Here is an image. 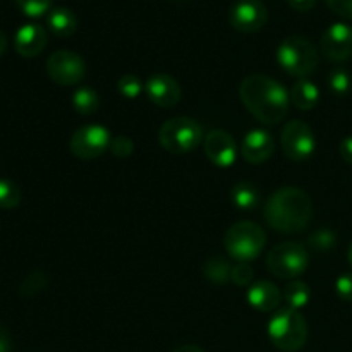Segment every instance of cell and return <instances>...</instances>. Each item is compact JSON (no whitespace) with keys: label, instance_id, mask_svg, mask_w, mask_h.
Masks as SVG:
<instances>
[{"label":"cell","instance_id":"cell-1","mask_svg":"<svg viewBox=\"0 0 352 352\" xmlns=\"http://www.w3.org/2000/svg\"><path fill=\"white\" fill-rule=\"evenodd\" d=\"M239 96L248 112L267 126L282 122L289 112L291 96L287 89L265 74H251L243 79L239 86Z\"/></svg>","mask_w":352,"mask_h":352},{"label":"cell","instance_id":"cell-2","mask_svg":"<svg viewBox=\"0 0 352 352\" xmlns=\"http://www.w3.org/2000/svg\"><path fill=\"white\" fill-rule=\"evenodd\" d=\"M263 215L268 226L277 232L299 234L311 222L313 203L302 189L287 186L268 198Z\"/></svg>","mask_w":352,"mask_h":352},{"label":"cell","instance_id":"cell-3","mask_svg":"<svg viewBox=\"0 0 352 352\" xmlns=\"http://www.w3.org/2000/svg\"><path fill=\"white\" fill-rule=\"evenodd\" d=\"M268 337L277 349L296 352L308 340V323L298 309H280L268 322Z\"/></svg>","mask_w":352,"mask_h":352},{"label":"cell","instance_id":"cell-4","mask_svg":"<svg viewBox=\"0 0 352 352\" xmlns=\"http://www.w3.org/2000/svg\"><path fill=\"white\" fill-rule=\"evenodd\" d=\"M203 129L191 117H172L165 120L158 129V143L165 151L174 155H184L196 150L203 143Z\"/></svg>","mask_w":352,"mask_h":352},{"label":"cell","instance_id":"cell-5","mask_svg":"<svg viewBox=\"0 0 352 352\" xmlns=\"http://www.w3.org/2000/svg\"><path fill=\"white\" fill-rule=\"evenodd\" d=\"M223 244L232 260L250 263L256 260L267 244V234L254 222H237L226 232Z\"/></svg>","mask_w":352,"mask_h":352},{"label":"cell","instance_id":"cell-6","mask_svg":"<svg viewBox=\"0 0 352 352\" xmlns=\"http://www.w3.org/2000/svg\"><path fill=\"white\" fill-rule=\"evenodd\" d=\"M277 60L287 74L306 79L318 67V52L305 36H289L278 45Z\"/></svg>","mask_w":352,"mask_h":352},{"label":"cell","instance_id":"cell-7","mask_svg":"<svg viewBox=\"0 0 352 352\" xmlns=\"http://www.w3.org/2000/svg\"><path fill=\"white\" fill-rule=\"evenodd\" d=\"M309 265V254L299 243H282L267 256V268L274 277L282 280H296Z\"/></svg>","mask_w":352,"mask_h":352},{"label":"cell","instance_id":"cell-8","mask_svg":"<svg viewBox=\"0 0 352 352\" xmlns=\"http://www.w3.org/2000/svg\"><path fill=\"white\" fill-rule=\"evenodd\" d=\"M110 143H112V136L107 127L100 124H88L74 131L69 141V148L74 157L81 160H93L110 150Z\"/></svg>","mask_w":352,"mask_h":352},{"label":"cell","instance_id":"cell-9","mask_svg":"<svg viewBox=\"0 0 352 352\" xmlns=\"http://www.w3.org/2000/svg\"><path fill=\"white\" fill-rule=\"evenodd\" d=\"M280 144L284 155L292 162H305L313 155L316 148L315 134L311 127L302 120H291L282 129Z\"/></svg>","mask_w":352,"mask_h":352},{"label":"cell","instance_id":"cell-10","mask_svg":"<svg viewBox=\"0 0 352 352\" xmlns=\"http://www.w3.org/2000/svg\"><path fill=\"white\" fill-rule=\"evenodd\" d=\"M47 72L55 85L74 86L85 79L86 64L76 52L57 50L48 57Z\"/></svg>","mask_w":352,"mask_h":352},{"label":"cell","instance_id":"cell-11","mask_svg":"<svg viewBox=\"0 0 352 352\" xmlns=\"http://www.w3.org/2000/svg\"><path fill=\"white\" fill-rule=\"evenodd\" d=\"M229 21L241 33H256L267 24L268 10L260 0H239L230 7Z\"/></svg>","mask_w":352,"mask_h":352},{"label":"cell","instance_id":"cell-12","mask_svg":"<svg viewBox=\"0 0 352 352\" xmlns=\"http://www.w3.org/2000/svg\"><path fill=\"white\" fill-rule=\"evenodd\" d=\"M320 47L330 62L347 60L352 55V28L344 23L332 24L323 33Z\"/></svg>","mask_w":352,"mask_h":352},{"label":"cell","instance_id":"cell-13","mask_svg":"<svg viewBox=\"0 0 352 352\" xmlns=\"http://www.w3.org/2000/svg\"><path fill=\"white\" fill-rule=\"evenodd\" d=\"M205 155L217 167H230L237 157V146L234 138L227 131L213 129L205 136Z\"/></svg>","mask_w":352,"mask_h":352},{"label":"cell","instance_id":"cell-14","mask_svg":"<svg viewBox=\"0 0 352 352\" xmlns=\"http://www.w3.org/2000/svg\"><path fill=\"white\" fill-rule=\"evenodd\" d=\"M148 98L160 109H172L181 100V86L172 76L155 74L144 85Z\"/></svg>","mask_w":352,"mask_h":352},{"label":"cell","instance_id":"cell-15","mask_svg":"<svg viewBox=\"0 0 352 352\" xmlns=\"http://www.w3.org/2000/svg\"><path fill=\"white\" fill-rule=\"evenodd\" d=\"M275 151V140L268 131L253 129L244 136L241 153L244 160L253 165L265 164Z\"/></svg>","mask_w":352,"mask_h":352},{"label":"cell","instance_id":"cell-16","mask_svg":"<svg viewBox=\"0 0 352 352\" xmlns=\"http://www.w3.org/2000/svg\"><path fill=\"white\" fill-rule=\"evenodd\" d=\"M48 34L40 24H24L17 30L14 38V48L23 57H36L45 50Z\"/></svg>","mask_w":352,"mask_h":352},{"label":"cell","instance_id":"cell-17","mask_svg":"<svg viewBox=\"0 0 352 352\" xmlns=\"http://www.w3.org/2000/svg\"><path fill=\"white\" fill-rule=\"evenodd\" d=\"M248 302L254 309L263 313H270L277 309L282 302V292L272 282L261 280L248 289Z\"/></svg>","mask_w":352,"mask_h":352},{"label":"cell","instance_id":"cell-18","mask_svg":"<svg viewBox=\"0 0 352 352\" xmlns=\"http://www.w3.org/2000/svg\"><path fill=\"white\" fill-rule=\"evenodd\" d=\"M291 102L294 103L296 109L299 110H313L318 105L320 100V89L315 82H311L309 79H299L291 89Z\"/></svg>","mask_w":352,"mask_h":352},{"label":"cell","instance_id":"cell-19","mask_svg":"<svg viewBox=\"0 0 352 352\" xmlns=\"http://www.w3.org/2000/svg\"><path fill=\"white\" fill-rule=\"evenodd\" d=\"M48 28L55 36H72L78 30V17L67 7H57L48 14Z\"/></svg>","mask_w":352,"mask_h":352},{"label":"cell","instance_id":"cell-20","mask_svg":"<svg viewBox=\"0 0 352 352\" xmlns=\"http://www.w3.org/2000/svg\"><path fill=\"white\" fill-rule=\"evenodd\" d=\"M230 199L239 210H254L261 201V195L251 182H239L230 191Z\"/></svg>","mask_w":352,"mask_h":352},{"label":"cell","instance_id":"cell-21","mask_svg":"<svg viewBox=\"0 0 352 352\" xmlns=\"http://www.w3.org/2000/svg\"><path fill=\"white\" fill-rule=\"evenodd\" d=\"M284 299L285 302H287V306L291 309H301L305 308L306 305L309 302V299H311V289H309V285L306 284V282L302 280H291L287 284V287L284 289Z\"/></svg>","mask_w":352,"mask_h":352},{"label":"cell","instance_id":"cell-22","mask_svg":"<svg viewBox=\"0 0 352 352\" xmlns=\"http://www.w3.org/2000/svg\"><path fill=\"white\" fill-rule=\"evenodd\" d=\"M230 267L229 261L222 256H213L210 260H206V263L203 265V274L208 278L212 284L215 285H223L230 280Z\"/></svg>","mask_w":352,"mask_h":352},{"label":"cell","instance_id":"cell-23","mask_svg":"<svg viewBox=\"0 0 352 352\" xmlns=\"http://www.w3.org/2000/svg\"><path fill=\"white\" fill-rule=\"evenodd\" d=\"M48 282H50V277H48L47 272L33 270L23 278V282L17 287V292L24 299L34 298V296L40 294L41 291H45L48 287Z\"/></svg>","mask_w":352,"mask_h":352},{"label":"cell","instance_id":"cell-24","mask_svg":"<svg viewBox=\"0 0 352 352\" xmlns=\"http://www.w3.org/2000/svg\"><path fill=\"white\" fill-rule=\"evenodd\" d=\"M72 107L81 116H93L100 107L98 93L91 88H79L72 93Z\"/></svg>","mask_w":352,"mask_h":352},{"label":"cell","instance_id":"cell-25","mask_svg":"<svg viewBox=\"0 0 352 352\" xmlns=\"http://www.w3.org/2000/svg\"><path fill=\"white\" fill-rule=\"evenodd\" d=\"M21 203V189L10 179H0V208L12 210Z\"/></svg>","mask_w":352,"mask_h":352},{"label":"cell","instance_id":"cell-26","mask_svg":"<svg viewBox=\"0 0 352 352\" xmlns=\"http://www.w3.org/2000/svg\"><path fill=\"white\" fill-rule=\"evenodd\" d=\"M308 244L315 251L325 253V251H330L336 248L337 236H336V232L330 229H318L308 237Z\"/></svg>","mask_w":352,"mask_h":352},{"label":"cell","instance_id":"cell-27","mask_svg":"<svg viewBox=\"0 0 352 352\" xmlns=\"http://www.w3.org/2000/svg\"><path fill=\"white\" fill-rule=\"evenodd\" d=\"M351 74L346 69H333L329 76V86L333 95L346 96L351 91Z\"/></svg>","mask_w":352,"mask_h":352},{"label":"cell","instance_id":"cell-28","mask_svg":"<svg viewBox=\"0 0 352 352\" xmlns=\"http://www.w3.org/2000/svg\"><path fill=\"white\" fill-rule=\"evenodd\" d=\"M144 86L141 82V79L138 76L133 74H126L117 81V91L124 96V98H138V96L143 93Z\"/></svg>","mask_w":352,"mask_h":352},{"label":"cell","instance_id":"cell-29","mask_svg":"<svg viewBox=\"0 0 352 352\" xmlns=\"http://www.w3.org/2000/svg\"><path fill=\"white\" fill-rule=\"evenodd\" d=\"M254 278V270L250 263H236L230 272V280L237 287H251V282Z\"/></svg>","mask_w":352,"mask_h":352},{"label":"cell","instance_id":"cell-30","mask_svg":"<svg viewBox=\"0 0 352 352\" xmlns=\"http://www.w3.org/2000/svg\"><path fill=\"white\" fill-rule=\"evenodd\" d=\"M17 7L30 17H40L52 7L54 0H16Z\"/></svg>","mask_w":352,"mask_h":352},{"label":"cell","instance_id":"cell-31","mask_svg":"<svg viewBox=\"0 0 352 352\" xmlns=\"http://www.w3.org/2000/svg\"><path fill=\"white\" fill-rule=\"evenodd\" d=\"M109 151L117 158H127L129 155H133V151H134L133 140L127 136L112 138V143H110Z\"/></svg>","mask_w":352,"mask_h":352},{"label":"cell","instance_id":"cell-32","mask_svg":"<svg viewBox=\"0 0 352 352\" xmlns=\"http://www.w3.org/2000/svg\"><path fill=\"white\" fill-rule=\"evenodd\" d=\"M336 292L340 301L352 302V274H344L337 278Z\"/></svg>","mask_w":352,"mask_h":352},{"label":"cell","instance_id":"cell-33","mask_svg":"<svg viewBox=\"0 0 352 352\" xmlns=\"http://www.w3.org/2000/svg\"><path fill=\"white\" fill-rule=\"evenodd\" d=\"M327 6L337 16L352 21V0H327Z\"/></svg>","mask_w":352,"mask_h":352},{"label":"cell","instance_id":"cell-34","mask_svg":"<svg viewBox=\"0 0 352 352\" xmlns=\"http://www.w3.org/2000/svg\"><path fill=\"white\" fill-rule=\"evenodd\" d=\"M340 157H342V160L346 164L352 165V136H347L340 143Z\"/></svg>","mask_w":352,"mask_h":352},{"label":"cell","instance_id":"cell-35","mask_svg":"<svg viewBox=\"0 0 352 352\" xmlns=\"http://www.w3.org/2000/svg\"><path fill=\"white\" fill-rule=\"evenodd\" d=\"M289 6L299 12H308L316 6V0H287Z\"/></svg>","mask_w":352,"mask_h":352},{"label":"cell","instance_id":"cell-36","mask_svg":"<svg viewBox=\"0 0 352 352\" xmlns=\"http://www.w3.org/2000/svg\"><path fill=\"white\" fill-rule=\"evenodd\" d=\"M12 349V340H10V333L6 327L0 323V352H10Z\"/></svg>","mask_w":352,"mask_h":352},{"label":"cell","instance_id":"cell-37","mask_svg":"<svg viewBox=\"0 0 352 352\" xmlns=\"http://www.w3.org/2000/svg\"><path fill=\"white\" fill-rule=\"evenodd\" d=\"M170 352H205V351H203L201 347L195 346V344H184V346L175 347V349L170 351Z\"/></svg>","mask_w":352,"mask_h":352},{"label":"cell","instance_id":"cell-38","mask_svg":"<svg viewBox=\"0 0 352 352\" xmlns=\"http://www.w3.org/2000/svg\"><path fill=\"white\" fill-rule=\"evenodd\" d=\"M6 48H7V36L2 33V31H0V57L3 55Z\"/></svg>","mask_w":352,"mask_h":352},{"label":"cell","instance_id":"cell-39","mask_svg":"<svg viewBox=\"0 0 352 352\" xmlns=\"http://www.w3.org/2000/svg\"><path fill=\"white\" fill-rule=\"evenodd\" d=\"M347 260H349V265L352 267V243H351L349 250H347Z\"/></svg>","mask_w":352,"mask_h":352}]
</instances>
